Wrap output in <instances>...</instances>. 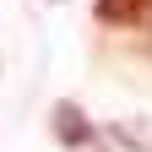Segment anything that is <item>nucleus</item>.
<instances>
[{"label":"nucleus","instance_id":"obj_1","mask_svg":"<svg viewBox=\"0 0 152 152\" xmlns=\"http://www.w3.org/2000/svg\"><path fill=\"white\" fill-rule=\"evenodd\" d=\"M49 130L60 136V147H92V141H98V130H92V120H87V114L76 109L71 98H60V103L49 109Z\"/></svg>","mask_w":152,"mask_h":152},{"label":"nucleus","instance_id":"obj_2","mask_svg":"<svg viewBox=\"0 0 152 152\" xmlns=\"http://www.w3.org/2000/svg\"><path fill=\"white\" fill-rule=\"evenodd\" d=\"M92 16L109 27H136V22H152V0H92Z\"/></svg>","mask_w":152,"mask_h":152}]
</instances>
